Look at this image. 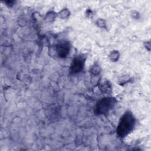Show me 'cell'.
Masks as SVG:
<instances>
[{
	"mask_svg": "<svg viewBox=\"0 0 151 151\" xmlns=\"http://www.w3.org/2000/svg\"><path fill=\"white\" fill-rule=\"evenodd\" d=\"M135 119L131 113H125L121 118L117 129V134L122 137L128 134L133 129Z\"/></svg>",
	"mask_w": 151,
	"mask_h": 151,
	"instance_id": "cell-1",
	"label": "cell"
},
{
	"mask_svg": "<svg viewBox=\"0 0 151 151\" xmlns=\"http://www.w3.org/2000/svg\"><path fill=\"white\" fill-rule=\"evenodd\" d=\"M115 101L113 99L106 98L100 100L97 106V110L101 114H104L109 111L114 106Z\"/></svg>",
	"mask_w": 151,
	"mask_h": 151,
	"instance_id": "cell-2",
	"label": "cell"
},
{
	"mask_svg": "<svg viewBox=\"0 0 151 151\" xmlns=\"http://www.w3.org/2000/svg\"><path fill=\"white\" fill-rule=\"evenodd\" d=\"M84 63V60L83 57L80 56H78L74 58L71 67H70V71L71 73H77L81 71L83 67Z\"/></svg>",
	"mask_w": 151,
	"mask_h": 151,
	"instance_id": "cell-3",
	"label": "cell"
},
{
	"mask_svg": "<svg viewBox=\"0 0 151 151\" xmlns=\"http://www.w3.org/2000/svg\"><path fill=\"white\" fill-rule=\"evenodd\" d=\"M69 47L65 43H62L57 46V52L60 57H65L68 52Z\"/></svg>",
	"mask_w": 151,
	"mask_h": 151,
	"instance_id": "cell-4",
	"label": "cell"
}]
</instances>
